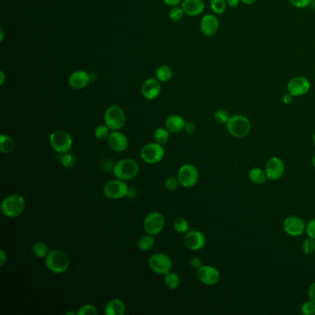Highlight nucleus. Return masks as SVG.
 Masks as SVG:
<instances>
[{
    "label": "nucleus",
    "instance_id": "f257e3e1",
    "mask_svg": "<svg viewBox=\"0 0 315 315\" xmlns=\"http://www.w3.org/2000/svg\"><path fill=\"white\" fill-rule=\"evenodd\" d=\"M71 259L66 251L53 250L45 257V265L47 269L54 274H63L69 269Z\"/></svg>",
    "mask_w": 315,
    "mask_h": 315
},
{
    "label": "nucleus",
    "instance_id": "f03ea898",
    "mask_svg": "<svg viewBox=\"0 0 315 315\" xmlns=\"http://www.w3.org/2000/svg\"><path fill=\"white\" fill-rule=\"evenodd\" d=\"M228 133L237 139L245 138L249 135L251 130L250 119L243 115H233L225 124Z\"/></svg>",
    "mask_w": 315,
    "mask_h": 315
},
{
    "label": "nucleus",
    "instance_id": "7ed1b4c3",
    "mask_svg": "<svg viewBox=\"0 0 315 315\" xmlns=\"http://www.w3.org/2000/svg\"><path fill=\"white\" fill-rule=\"evenodd\" d=\"M25 207L26 201L24 197L17 193L6 196L1 204L2 212L6 217L9 218H15L19 216L24 212Z\"/></svg>",
    "mask_w": 315,
    "mask_h": 315
},
{
    "label": "nucleus",
    "instance_id": "20e7f679",
    "mask_svg": "<svg viewBox=\"0 0 315 315\" xmlns=\"http://www.w3.org/2000/svg\"><path fill=\"white\" fill-rule=\"evenodd\" d=\"M140 167L138 163L131 158H123L115 163L113 174L116 179L127 181L134 179L139 173Z\"/></svg>",
    "mask_w": 315,
    "mask_h": 315
},
{
    "label": "nucleus",
    "instance_id": "39448f33",
    "mask_svg": "<svg viewBox=\"0 0 315 315\" xmlns=\"http://www.w3.org/2000/svg\"><path fill=\"white\" fill-rule=\"evenodd\" d=\"M49 144L52 149L58 154H63L71 151L73 145V141L71 136L67 131L57 129L53 131L49 136Z\"/></svg>",
    "mask_w": 315,
    "mask_h": 315
},
{
    "label": "nucleus",
    "instance_id": "423d86ee",
    "mask_svg": "<svg viewBox=\"0 0 315 315\" xmlns=\"http://www.w3.org/2000/svg\"><path fill=\"white\" fill-rule=\"evenodd\" d=\"M105 123L111 130H119L126 124V115L122 108L111 105L105 112Z\"/></svg>",
    "mask_w": 315,
    "mask_h": 315
},
{
    "label": "nucleus",
    "instance_id": "0eeeda50",
    "mask_svg": "<svg viewBox=\"0 0 315 315\" xmlns=\"http://www.w3.org/2000/svg\"><path fill=\"white\" fill-rule=\"evenodd\" d=\"M129 191V186L124 180L116 179L106 182L104 187L103 193L108 199L118 200L128 196Z\"/></svg>",
    "mask_w": 315,
    "mask_h": 315
},
{
    "label": "nucleus",
    "instance_id": "6e6552de",
    "mask_svg": "<svg viewBox=\"0 0 315 315\" xmlns=\"http://www.w3.org/2000/svg\"><path fill=\"white\" fill-rule=\"evenodd\" d=\"M165 156V149L157 142H150L145 144L141 150V158L143 162L150 165L157 164L163 160Z\"/></svg>",
    "mask_w": 315,
    "mask_h": 315
},
{
    "label": "nucleus",
    "instance_id": "1a4fd4ad",
    "mask_svg": "<svg viewBox=\"0 0 315 315\" xmlns=\"http://www.w3.org/2000/svg\"><path fill=\"white\" fill-rule=\"evenodd\" d=\"M149 266L152 271L161 276H165L167 273L172 269V260L165 253H155L149 258Z\"/></svg>",
    "mask_w": 315,
    "mask_h": 315
},
{
    "label": "nucleus",
    "instance_id": "9d476101",
    "mask_svg": "<svg viewBox=\"0 0 315 315\" xmlns=\"http://www.w3.org/2000/svg\"><path fill=\"white\" fill-rule=\"evenodd\" d=\"M198 168L193 164H185L181 166L178 172V179L181 186L192 188L195 186L199 180Z\"/></svg>",
    "mask_w": 315,
    "mask_h": 315
},
{
    "label": "nucleus",
    "instance_id": "9b49d317",
    "mask_svg": "<svg viewBox=\"0 0 315 315\" xmlns=\"http://www.w3.org/2000/svg\"><path fill=\"white\" fill-rule=\"evenodd\" d=\"M165 227V217L159 212H151L143 220V228L147 234L156 236L163 231Z\"/></svg>",
    "mask_w": 315,
    "mask_h": 315
},
{
    "label": "nucleus",
    "instance_id": "f8f14e48",
    "mask_svg": "<svg viewBox=\"0 0 315 315\" xmlns=\"http://www.w3.org/2000/svg\"><path fill=\"white\" fill-rule=\"evenodd\" d=\"M284 231L290 237L297 238L302 236L306 230V223L302 217L290 215L283 221Z\"/></svg>",
    "mask_w": 315,
    "mask_h": 315
},
{
    "label": "nucleus",
    "instance_id": "ddd939ff",
    "mask_svg": "<svg viewBox=\"0 0 315 315\" xmlns=\"http://www.w3.org/2000/svg\"><path fill=\"white\" fill-rule=\"evenodd\" d=\"M196 277L201 283L206 286H213L217 284L220 280V273L218 269L212 265L203 264L196 271Z\"/></svg>",
    "mask_w": 315,
    "mask_h": 315
},
{
    "label": "nucleus",
    "instance_id": "4468645a",
    "mask_svg": "<svg viewBox=\"0 0 315 315\" xmlns=\"http://www.w3.org/2000/svg\"><path fill=\"white\" fill-rule=\"evenodd\" d=\"M267 179L270 180H280L285 173V164L280 157H270L264 167Z\"/></svg>",
    "mask_w": 315,
    "mask_h": 315
},
{
    "label": "nucleus",
    "instance_id": "2eb2a0df",
    "mask_svg": "<svg viewBox=\"0 0 315 315\" xmlns=\"http://www.w3.org/2000/svg\"><path fill=\"white\" fill-rule=\"evenodd\" d=\"M288 92L293 97H302L306 95L311 89L309 79L304 76H297L292 78L287 85Z\"/></svg>",
    "mask_w": 315,
    "mask_h": 315
},
{
    "label": "nucleus",
    "instance_id": "dca6fc26",
    "mask_svg": "<svg viewBox=\"0 0 315 315\" xmlns=\"http://www.w3.org/2000/svg\"><path fill=\"white\" fill-rule=\"evenodd\" d=\"M206 236L199 230H190L184 237V244L190 251H200L206 246Z\"/></svg>",
    "mask_w": 315,
    "mask_h": 315
},
{
    "label": "nucleus",
    "instance_id": "f3484780",
    "mask_svg": "<svg viewBox=\"0 0 315 315\" xmlns=\"http://www.w3.org/2000/svg\"><path fill=\"white\" fill-rule=\"evenodd\" d=\"M109 148L116 153H122L129 147L128 137L118 130H113L107 139Z\"/></svg>",
    "mask_w": 315,
    "mask_h": 315
},
{
    "label": "nucleus",
    "instance_id": "a211bd4d",
    "mask_svg": "<svg viewBox=\"0 0 315 315\" xmlns=\"http://www.w3.org/2000/svg\"><path fill=\"white\" fill-rule=\"evenodd\" d=\"M219 25V19L215 15L207 14L201 20L200 28L206 36H212L218 31Z\"/></svg>",
    "mask_w": 315,
    "mask_h": 315
},
{
    "label": "nucleus",
    "instance_id": "6ab92c4d",
    "mask_svg": "<svg viewBox=\"0 0 315 315\" xmlns=\"http://www.w3.org/2000/svg\"><path fill=\"white\" fill-rule=\"evenodd\" d=\"M142 95L147 100H154L159 97L161 93L160 82L157 79H148L142 86Z\"/></svg>",
    "mask_w": 315,
    "mask_h": 315
},
{
    "label": "nucleus",
    "instance_id": "aec40b11",
    "mask_svg": "<svg viewBox=\"0 0 315 315\" xmlns=\"http://www.w3.org/2000/svg\"><path fill=\"white\" fill-rule=\"evenodd\" d=\"M91 82L90 74L84 71H76L72 72L69 78V84L74 90H82L85 88Z\"/></svg>",
    "mask_w": 315,
    "mask_h": 315
},
{
    "label": "nucleus",
    "instance_id": "412c9836",
    "mask_svg": "<svg viewBox=\"0 0 315 315\" xmlns=\"http://www.w3.org/2000/svg\"><path fill=\"white\" fill-rule=\"evenodd\" d=\"M181 7L185 14L189 16H198L205 10L204 0H183Z\"/></svg>",
    "mask_w": 315,
    "mask_h": 315
},
{
    "label": "nucleus",
    "instance_id": "4be33fe9",
    "mask_svg": "<svg viewBox=\"0 0 315 315\" xmlns=\"http://www.w3.org/2000/svg\"><path fill=\"white\" fill-rule=\"evenodd\" d=\"M165 125H166V129L170 133L176 134V133H180L185 129L186 121L180 115H171L167 117Z\"/></svg>",
    "mask_w": 315,
    "mask_h": 315
},
{
    "label": "nucleus",
    "instance_id": "5701e85b",
    "mask_svg": "<svg viewBox=\"0 0 315 315\" xmlns=\"http://www.w3.org/2000/svg\"><path fill=\"white\" fill-rule=\"evenodd\" d=\"M126 312V305L119 299H112L106 303L105 314L106 315H123Z\"/></svg>",
    "mask_w": 315,
    "mask_h": 315
},
{
    "label": "nucleus",
    "instance_id": "b1692460",
    "mask_svg": "<svg viewBox=\"0 0 315 315\" xmlns=\"http://www.w3.org/2000/svg\"><path fill=\"white\" fill-rule=\"evenodd\" d=\"M15 147H16V143L13 140V138L6 134L0 135V151L2 154L4 155L11 154Z\"/></svg>",
    "mask_w": 315,
    "mask_h": 315
},
{
    "label": "nucleus",
    "instance_id": "393cba45",
    "mask_svg": "<svg viewBox=\"0 0 315 315\" xmlns=\"http://www.w3.org/2000/svg\"><path fill=\"white\" fill-rule=\"evenodd\" d=\"M249 179L252 183L256 185H263L266 182V180H268L265 171L259 167L251 168L249 172Z\"/></svg>",
    "mask_w": 315,
    "mask_h": 315
},
{
    "label": "nucleus",
    "instance_id": "a878e982",
    "mask_svg": "<svg viewBox=\"0 0 315 315\" xmlns=\"http://www.w3.org/2000/svg\"><path fill=\"white\" fill-rule=\"evenodd\" d=\"M154 245H155V238L153 235H150V234L143 235L137 241V246L141 251H150L152 250Z\"/></svg>",
    "mask_w": 315,
    "mask_h": 315
},
{
    "label": "nucleus",
    "instance_id": "bb28decb",
    "mask_svg": "<svg viewBox=\"0 0 315 315\" xmlns=\"http://www.w3.org/2000/svg\"><path fill=\"white\" fill-rule=\"evenodd\" d=\"M164 281H165L166 286H167L169 290H177V289L180 287V277H179V275H178L177 273L172 272V271H169L168 273H167V274L165 275Z\"/></svg>",
    "mask_w": 315,
    "mask_h": 315
},
{
    "label": "nucleus",
    "instance_id": "cd10ccee",
    "mask_svg": "<svg viewBox=\"0 0 315 315\" xmlns=\"http://www.w3.org/2000/svg\"><path fill=\"white\" fill-rule=\"evenodd\" d=\"M58 159L61 165L66 168H72L77 163V157L74 154H71L70 152L58 154Z\"/></svg>",
    "mask_w": 315,
    "mask_h": 315
},
{
    "label": "nucleus",
    "instance_id": "c85d7f7f",
    "mask_svg": "<svg viewBox=\"0 0 315 315\" xmlns=\"http://www.w3.org/2000/svg\"><path fill=\"white\" fill-rule=\"evenodd\" d=\"M172 75H173L172 70L168 66H160L155 71L156 79L160 83H167L169 80H171Z\"/></svg>",
    "mask_w": 315,
    "mask_h": 315
},
{
    "label": "nucleus",
    "instance_id": "c756f323",
    "mask_svg": "<svg viewBox=\"0 0 315 315\" xmlns=\"http://www.w3.org/2000/svg\"><path fill=\"white\" fill-rule=\"evenodd\" d=\"M32 251L35 257L40 258V259H43V258L45 259L47 254L49 253L47 245L42 241H37L32 245Z\"/></svg>",
    "mask_w": 315,
    "mask_h": 315
},
{
    "label": "nucleus",
    "instance_id": "7c9ffc66",
    "mask_svg": "<svg viewBox=\"0 0 315 315\" xmlns=\"http://www.w3.org/2000/svg\"><path fill=\"white\" fill-rule=\"evenodd\" d=\"M169 133L170 132L166 128H158L155 129V133H154L155 142L159 143L161 145L167 144L169 141Z\"/></svg>",
    "mask_w": 315,
    "mask_h": 315
},
{
    "label": "nucleus",
    "instance_id": "2f4dec72",
    "mask_svg": "<svg viewBox=\"0 0 315 315\" xmlns=\"http://www.w3.org/2000/svg\"><path fill=\"white\" fill-rule=\"evenodd\" d=\"M210 6L212 12L216 15L223 14L226 10V0H210Z\"/></svg>",
    "mask_w": 315,
    "mask_h": 315
},
{
    "label": "nucleus",
    "instance_id": "473e14b6",
    "mask_svg": "<svg viewBox=\"0 0 315 315\" xmlns=\"http://www.w3.org/2000/svg\"><path fill=\"white\" fill-rule=\"evenodd\" d=\"M110 130L111 129L106 126V125H99L97 126L96 129H95V136L96 138L100 140V141H104V140H107L108 137H109Z\"/></svg>",
    "mask_w": 315,
    "mask_h": 315
},
{
    "label": "nucleus",
    "instance_id": "72a5a7b5",
    "mask_svg": "<svg viewBox=\"0 0 315 315\" xmlns=\"http://www.w3.org/2000/svg\"><path fill=\"white\" fill-rule=\"evenodd\" d=\"M173 227L175 231L186 234L187 232L189 231L190 225H189V222L187 221V219L179 217L174 221Z\"/></svg>",
    "mask_w": 315,
    "mask_h": 315
},
{
    "label": "nucleus",
    "instance_id": "f704fd0d",
    "mask_svg": "<svg viewBox=\"0 0 315 315\" xmlns=\"http://www.w3.org/2000/svg\"><path fill=\"white\" fill-rule=\"evenodd\" d=\"M303 251L305 254L311 255L315 252V239L309 238L304 239L303 243Z\"/></svg>",
    "mask_w": 315,
    "mask_h": 315
},
{
    "label": "nucleus",
    "instance_id": "c9c22d12",
    "mask_svg": "<svg viewBox=\"0 0 315 315\" xmlns=\"http://www.w3.org/2000/svg\"><path fill=\"white\" fill-rule=\"evenodd\" d=\"M184 14L185 12L183 11L182 7H179L178 6H173L169 11V19L173 21H180L183 19Z\"/></svg>",
    "mask_w": 315,
    "mask_h": 315
},
{
    "label": "nucleus",
    "instance_id": "e433bc0d",
    "mask_svg": "<svg viewBox=\"0 0 315 315\" xmlns=\"http://www.w3.org/2000/svg\"><path fill=\"white\" fill-rule=\"evenodd\" d=\"M230 118L229 113L225 109H219L214 113V119L219 124H226Z\"/></svg>",
    "mask_w": 315,
    "mask_h": 315
},
{
    "label": "nucleus",
    "instance_id": "4c0bfd02",
    "mask_svg": "<svg viewBox=\"0 0 315 315\" xmlns=\"http://www.w3.org/2000/svg\"><path fill=\"white\" fill-rule=\"evenodd\" d=\"M180 185V183L178 177L177 178L176 177H169L165 181V187L169 192H175Z\"/></svg>",
    "mask_w": 315,
    "mask_h": 315
},
{
    "label": "nucleus",
    "instance_id": "58836bf2",
    "mask_svg": "<svg viewBox=\"0 0 315 315\" xmlns=\"http://www.w3.org/2000/svg\"><path fill=\"white\" fill-rule=\"evenodd\" d=\"M98 314L97 308L92 304H85L77 312V315H96Z\"/></svg>",
    "mask_w": 315,
    "mask_h": 315
},
{
    "label": "nucleus",
    "instance_id": "ea45409f",
    "mask_svg": "<svg viewBox=\"0 0 315 315\" xmlns=\"http://www.w3.org/2000/svg\"><path fill=\"white\" fill-rule=\"evenodd\" d=\"M302 313L304 315H315V303L312 302L311 300L304 302L302 305Z\"/></svg>",
    "mask_w": 315,
    "mask_h": 315
},
{
    "label": "nucleus",
    "instance_id": "a19ab883",
    "mask_svg": "<svg viewBox=\"0 0 315 315\" xmlns=\"http://www.w3.org/2000/svg\"><path fill=\"white\" fill-rule=\"evenodd\" d=\"M290 4L297 8H304L309 6L314 0H289Z\"/></svg>",
    "mask_w": 315,
    "mask_h": 315
},
{
    "label": "nucleus",
    "instance_id": "79ce46f5",
    "mask_svg": "<svg viewBox=\"0 0 315 315\" xmlns=\"http://www.w3.org/2000/svg\"><path fill=\"white\" fill-rule=\"evenodd\" d=\"M305 233L309 238H315V217L311 219L309 222L306 224V230Z\"/></svg>",
    "mask_w": 315,
    "mask_h": 315
},
{
    "label": "nucleus",
    "instance_id": "37998d69",
    "mask_svg": "<svg viewBox=\"0 0 315 315\" xmlns=\"http://www.w3.org/2000/svg\"><path fill=\"white\" fill-rule=\"evenodd\" d=\"M114 166H115V163L112 162V159H104L102 161V164H101V167L103 168L104 171H105V172L113 171Z\"/></svg>",
    "mask_w": 315,
    "mask_h": 315
},
{
    "label": "nucleus",
    "instance_id": "c03bdc74",
    "mask_svg": "<svg viewBox=\"0 0 315 315\" xmlns=\"http://www.w3.org/2000/svg\"><path fill=\"white\" fill-rule=\"evenodd\" d=\"M190 264H191V266H192L193 268L197 270L198 268H200V267L203 265V261H202V259H200L199 257H193L191 259Z\"/></svg>",
    "mask_w": 315,
    "mask_h": 315
},
{
    "label": "nucleus",
    "instance_id": "a18cd8bd",
    "mask_svg": "<svg viewBox=\"0 0 315 315\" xmlns=\"http://www.w3.org/2000/svg\"><path fill=\"white\" fill-rule=\"evenodd\" d=\"M185 129V131L188 134H193L195 132V130H196V125L194 123L192 122V121H189V122H186L185 129Z\"/></svg>",
    "mask_w": 315,
    "mask_h": 315
},
{
    "label": "nucleus",
    "instance_id": "49530a36",
    "mask_svg": "<svg viewBox=\"0 0 315 315\" xmlns=\"http://www.w3.org/2000/svg\"><path fill=\"white\" fill-rule=\"evenodd\" d=\"M308 297H309V300L315 303V282H314V283L312 284L309 287V290H308Z\"/></svg>",
    "mask_w": 315,
    "mask_h": 315
},
{
    "label": "nucleus",
    "instance_id": "de8ad7c7",
    "mask_svg": "<svg viewBox=\"0 0 315 315\" xmlns=\"http://www.w3.org/2000/svg\"><path fill=\"white\" fill-rule=\"evenodd\" d=\"M293 97H294L288 92L287 94H285L283 97H282V102H283L285 105H290V104L293 102Z\"/></svg>",
    "mask_w": 315,
    "mask_h": 315
},
{
    "label": "nucleus",
    "instance_id": "09e8293b",
    "mask_svg": "<svg viewBox=\"0 0 315 315\" xmlns=\"http://www.w3.org/2000/svg\"><path fill=\"white\" fill-rule=\"evenodd\" d=\"M6 260H7V258H6V252L4 251V250H1L0 251V265L1 266L5 265Z\"/></svg>",
    "mask_w": 315,
    "mask_h": 315
},
{
    "label": "nucleus",
    "instance_id": "8fccbe9b",
    "mask_svg": "<svg viewBox=\"0 0 315 315\" xmlns=\"http://www.w3.org/2000/svg\"><path fill=\"white\" fill-rule=\"evenodd\" d=\"M240 2H241V0H226L227 6L233 7V8H234V7H237Z\"/></svg>",
    "mask_w": 315,
    "mask_h": 315
},
{
    "label": "nucleus",
    "instance_id": "3c124183",
    "mask_svg": "<svg viewBox=\"0 0 315 315\" xmlns=\"http://www.w3.org/2000/svg\"><path fill=\"white\" fill-rule=\"evenodd\" d=\"M165 4L169 6H177L180 3L181 0H163Z\"/></svg>",
    "mask_w": 315,
    "mask_h": 315
},
{
    "label": "nucleus",
    "instance_id": "603ef678",
    "mask_svg": "<svg viewBox=\"0 0 315 315\" xmlns=\"http://www.w3.org/2000/svg\"><path fill=\"white\" fill-rule=\"evenodd\" d=\"M257 0H241V2L245 5H253L256 3Z\"/></svg>",
    "mask_w": 315,
    "mask_h": 315
},
{
    "label": "nucleus",
    "instance_id": "864d4df0",
    "mask_svg": "<svg viewBox=\"0 0 315 315\" xmlns=\"http://www.w3.org/2000/svg\"><path fill=\"white\" fill-rule=\"evenodd\" d=\"M0 77H1V80H0V84L2 85V84H4V82H5V74H4V72H3V71H0Z\"/></svg>",
    "mask_w": 315,
    "mask_h": 315
},
{
    "label": "nucleus",
    "instance_id": "5fc2aeb1",
    "mask_svg": "<svg viewBox=\"0 0 315 315\" xmlns=\"http://www.w3.org/2000/svg\"><path fill=\"white\" fill-rule=\"evenodd\" d=\"M0 32H1V36H0V41H3V39H4V32H3V30H2V29L0 30Z\"/></svg>",
    "mask_w": 315,
    "mask_h": 315
},
{
    "label": "nucleus",
    "instance_id": "6e6d98bb",
    "mask_svg": "<svg viewBox=\"0 0 315 315\" xmlns=\"http://www.w3.org/2000/svg\"><path fill=\"white\" fill-rule=\"evenodd\" d=\"M312 166L315 168V155L313 157V159H312Z\"/></svg>",
    "mask_w": 315,
    "mask_h": 315
},
{
    "label": "nucleus",
    "instance_id": "4d7b16f0",
    "mask_svg": "<svg viewBox=\"0 0 315 315\" xmlns=\"http://www.w3.org/2000/svg\"><path fill=\"white\" fill-rule=\"evenodd\" d=\"M313 140H314V143H315V134H314V137H313Z\"/></svg>",
    "mask_w": 315,
    "mask_h": 315
}]
</instances>
